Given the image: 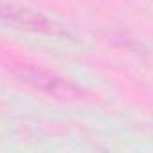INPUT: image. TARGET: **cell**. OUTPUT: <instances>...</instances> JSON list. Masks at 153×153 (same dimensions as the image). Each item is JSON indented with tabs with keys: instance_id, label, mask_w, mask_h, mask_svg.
Wrapping results in <instances>:
<instances>
[{
	"instance_id": "obj_2",
	"label": "cell",
	"mask_w": 153,
	"mask_h": 153,
	"mask_svg": "<svg viewBox=\"0 0 153 153\" xmlns=\"http://www.w3.org/2000/svg\"><path fill=\"white\" fill-rule=\"evenodd\" d=\"M0 24L40 34H52V36L63 34L61 27H58V24H54L45 15L18 6L15 2H4V0H0Z\"/></svg>"
},
{
	"instance_id": "obj_1",
	"label": "cell",
	"mask_w": 153,
	"mask_h": 153,
	"mask_svg": "<svg viewBox=\"0 0 153 153\" xmlns=\"http://www.w3.org/2000/svg\"><path fill=\"white\" fill-rule=\"evenodd\" d=\"M7 70L20 83H24L38 92H43L54 99L76 101V99L83 97V90L78 85H74L72 81L61 78L59 74L51 72L43 67L25 63V61H13L7 65Z\"/></svg>"
}]
</instances>
